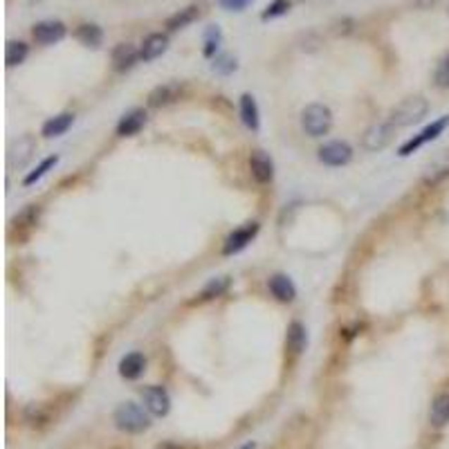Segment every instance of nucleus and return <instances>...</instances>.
<instances>
[{
	"mask_svg": "<svg viewBox=\"0 0 449 449\" xmlns=\"http://www.w3.org/2000/svg\"><path fill=\"white\" fill-rule=\"evenodd\" d=\"M427 111H429V102L424 99V97H407V99H402L391 111V124L395 128L414 126L424 119Z\"/></svg>",
	"mask_w": 449,
	"mask_h": 449,
	"instance_id": "1",
	"label": "nucleus"
},
{
	"mask_svg": "<svg viewBox=\"0 0 449 449\" xmlns=\"http://www.w3.org/2000/svg\"><path fill=\"white\" fill-rule=\"evenodd\" d=\"M115 424H117V429L126 431V433H142L151 427V418H149V411L142 409L140 405L124 402L115 411Z\"/></svg>",
	"mask_w": 449,
	"mask_h": 449,
	"instance_id": "2",
	"label": "nucleus"
},
{
	"mask_svg": "<svg viewBox=\"0 0 449 449\" xmlns=\"http://www.w3.org/2000/svg\"><path fill=\"white\" fill-rule=\"evenodd\" d=\"M301 126L310 137H321L333 126V113L328 106L324 104H310L303 108L301 113Z\"/></svg>",
	"mask_w": 449,
	"mask_h": 449,
	"instance_id": "3",
	"label": "nucleus"
},
{
	"mask_svg": "<svg viewBox=\"0 0 449 449\" xmlns=\"http://www.w3.org/2000/svg\"><path fill=\"white\" fill-rule=\"evenodd\" d=\"M447 126H449V115H443L441 119H436L433 124H429V126L424 128L422 133H418L416 137H411L407 144H402V147H400V155L407 157V155H411L414 151H418L420 147H424V144H427V142H433V140L438 137L441 133L447 128Z\"/></svg>",
	"mask_w": 449,
	"mask_h": 449,
	"instance_id": "4",
	"label": "nucleus"
},
{
	"mask_svg": "<svg viewBox=\"0 0 449 449\" xmlns=\"http://www.w3.org/2000/svg\"><path fill=\"white\" fill-rule=\"evenodd\" d=\"M142 402H144V409L157 418L166 416L168 409H171V398H168L166 389H162V386H144Z\"/></svg>",
	"mask_w": 449,
	"mask_h": 449,
	"instance_id": "5",
	"label": "nucleus"
},
{
	"mask_svg": "<svg viewBox=\"0 0 449 449\" xmlns=\"http://www.w3.org/2000/svg\"><path fill=\"white\" fill-rule=\"evenodd\" d=\"M353 157V149L346 142H328L319 149V162L326 166H344Z\"/></svg>",
	"mask_w": 449,
	"mask_h": 449,
	"instance_id": "6",
	"label": "nucleus"
},
{
	"mask_svg": "<svg viewBox=\"0 0 449 449\" xmlns=\"http://www.w3.org/2000/svg\"><path fill=\"white\" fill-rule=\"evenodd\" d=\"M66 32L68 30L61 20H41L34 25L32 36H34V41L41 45H54L66 39Z\"/></svg>",
	"mask_w": 449,
	"mask_h": 449,
	"instance_id": "7",
	"label": "nucleus"
},
{
	"mask_svg": "<svg viewBox=\"0 0 449 449\" xmlns=\"http://www.w3.org/2000/svg\"><path fill=\"white\" fill-rule=\"evenodd\" d=\"M259 234V225L257 223H250V225H245V227H240V229H236V232H232L227 236V240H225V247H223V254L225 257H232V254H236V252H240V250H245L250 242H252V238Z\"/></svg>",
	"mask_w": 449,
	"mask_h": 449,
	"instance_id": "8",
	"label": "nucleus"
},
{
	"mask_svg": "<svg viewBox=\"0 0 449 449\" xmlns=\"http://www.w3.org/2000/svg\"><path fill=\"white\" fill-rule=\"evenodd\" d=\"M393 124L389 121V124H375V126H371L367 133H364V140H362V144H364V149L367 151H382L386 144H389L391 140H393Z\"/></svg>",
	"mask_w": 449,
	"mask_h": 449,
	"instance_id": "9",
	"label": "nucleus"
},
{
	"mask_svg": "<svg viewBox=\"0 0 449 449\" xmlns=\"http://www.w3.org/2000/svg\"><path fill=\"white\" fill-rule=\"evenodd\" d=\"M36 151V142L32 135H23L18 137L14 144L9 147V153H7V160H9V166H25L30 160H32V153Z\"/></svg>",
	"mask_w": 449,
	"mask_h": 449,
	"instance_id": "10",
	"label": "nucleus"
},
{
	"mask_svg": "<svg viewBox=\"0 0 449 449\" xmlns=\"http://www.w3.org/2000/svg\"><path fill=\"white\" fill-rule=\"evenodd\" d=\"M250 168H252L254 180L261 182V185H265V182H270L274 178V162L265 151H254L250 155Z\"/></svg>",
	"mask_w": 449,
	"mask_h": 449,
	"instance_id": "11",
	"label": "nucleus"
},
{
	"mask_svg": "<svg viewBox=\"0 0 449 449\" xmlns=\"http://www.w3.org/2000/svg\"><path fill=\"white\" fill-rule=\"evenodd\" d=\"M166 47H168V36L162 34V32H155V34H149L147 39H144L142 43V50H140V59L142 61H153L157 56H162L166 52Z\"/></svg>",
	"mask_w": 449,
	"mask_h": 449,
	"instance_id": "12",
	"label": "nucleus"
},
{
	"mask_svg": "<svg viewBox=\"0 0 449 449\" xmlns=\"http://www.w3.org/2000/svg\"><path fill=\"white\" fill-rule=\"evenodd\" d=\"M144 124H147V113H144L142 108H133L130 113H126L124 117L119 119L117 135L130 137V135H135V133H140L144 128Z\"/></svg>",
	"mask_w": 449,
	"mask_h": 449,
	"instance_id": "13",
	"label": "nucleus"
},
{
	"mask_svg": "<svg viewBox=\"0 0 449 449\" xmlns=\"http://www.w3.org/2000/svg\"><path fill=\"white\" fill-rule=\"evenodd\" d=\"M182 88H180V83L171 81V83H162V86H157L151 90L149 94V106L151 108H162V106H168V104H173L178 97H180Z\"/></svg>",
	"mask_w": 449,
	"mask_h": 449,
	"instance_id": "14",
	"label": "nucleus"
},
{
	"mask_svg": "<svg viewBox=\"0 0 449 449\" xmlns=\"http://www.w3.org/2000/svg\"><path fill=\"white\" fill-rule=\"evenodd\" d=\"M140 59V52L135 45L130 43H119L113 50V66L117 72H126L135 66V61Z\"/></svg>",
	"mask_w": 449,
	"mask_h": 449,
	"instance_id": "15",
	"label": "nucleus"
},
{
	"mask_svg": "<svg viewBox=\"0 0 449 449\" xmlns=\"http://www.w3.org/2000/svg\"><path fill=\"white\" fill-rule=\"evenodd\" d=\"M144 369H147V359H144L142 353H128L119 362V375L124 380H137Z\"/></svg>",
	"mask_w": 449,
	"mask_h": 449,
	"instance_id": "16",
	"label": "nucleus"
},
{
	"mask_svg": "<svg viewBox=\"0 0 449 449\" xmlns=\"http://www.w3.org/2000/svg\"><path fill=\"white\" fill-rule=\"evenodd\" d=\"M268 285H270V293L283 303H290L297 297V288L293 281H290V276H285V274H274L268 281Z\"/></svg>",
	"mask_w": 449,
	"mask_h": 449,
	"instance_id": "17",
	"label": "nucleus"
},
{
	"mask_svg": "<svg viewBox=\"0 0 449 449\" xmlns=\"http://www.w3.org/2000/svg\"><path fill=\"white\" fill-rule=\"evenodd\" d=\"M429 422L436 429L449 424V393H441L433 398L431 409H429Z\"/></svg>",
	"mask_w": 449,
	"mask_h": 449,
	"instance_id": "18",
	"label": "nucleus"
},
{
	"mask_svg": "<svg viewBox=\"0 0 449 449\" xmlns=\"http://www.w3.org/2000/svg\"><path fill=\"white\" fill-rule=\"evenodd\" d=\"M308 344V337H306V328H303V324L299 321H293L288 326V335H285V348L290 350V353L299 355L303 348H306Z\"/></svg>",
	"mask_w": 449,
	"mask_h": 449,
	"instance_id": "19",
	"label": "nucleus"
},
{
	"mask_svg": "<svg viewBox=\"0 0 449 449\" xmlns=\"http://www.w3.org/2000/svg\"><path fill=\"white\" fill-rule=\"evenodd\" d=\"M240 117H242V124L247 128H252V130L259 128V106L254 102L252 94L240 97Z\"/></svg>",
	"mask_w": 449,
	"mask_h": 449,
	"instance_id": "20",
	"label": "nucleus"
},
{
	"mask_svg": "<svg viewBox=\"0 0 449 449\" xmlns=\"http://www.w3.org/2000/svg\"><path fill=\"white\" fill-rule=\"evenodd\" d=\"M72 121H75V115L63 113V115H56L52 119H47L43 124V135L45 137H59L63 135V133L72 126Z\"/></svg>",
	"mask_w": 449,
	"mask_h": 449,
	"instance_id": "21",
	"label": "nucleus"
},
{
	"mask_svg": "<svg viewBox=\"0 0 449 449\" xmlns=\"http://www.w3.org/2000/svg\"><path fill=\"white\" fill-rule=\"evenodd\" d=\"M27 52H30V47L23 41H9L5 47V63L9 68H16L27 59Z\"/></svg>",
	"mask_w": 449,
	"mask_h": 449,
	"instance_id": "22",
	"label": "nucleus"
},
{
	"mask_svg": "<svg viewBox=\"0 0 449 449\" xmlns=\"http://www.w3.org/2000/svg\"><path fill=\"white\" fill-rule=\"evenodd\" d=\"M77 39L86 45V47H99L104 41V32L99 25H92V23H86L77 30Z\"/></svg>",
	"mask_w": 449,
	"mask_h": 449,
	"instance_id": "23",
	"label": "nucleus"
},
{
	"mask_svg": "<svg viewBox=\"0 0 449 449\" xmlns=\"http://www.w3.org/2000/svg\"><path fill=\"white\" fill-rule=\"evenodd\" d=\"M196 16H198V9L196 7H185V9L176 11V14L166 20V27H168V32H178L182 27H187L189 23L196 20Z\"/></svg>",
	"mask_w": 449,
	"mask_h": 449,
	"instance_id": "24",
	"label": "nucleus"
},
{
	"mask_svg": "<svg viewBox=\"0 0 449 449\" xmlns=\"http://www.w3.org/2000/svg\"><path fill=\"white\" fill-rule=\"evenodd\" d=\"M449 176V155L441 157V160H436L429 168H427V173H424V182L427 185H438V182L443 178Z\"/></svg>",
	"mask_w": 449,
	"mask_h": 449,
	"instance_id": "25",
	"label": "nucleus"
},
{
	"mask_svg": "<svg viewBox=\"0 0 449 449\" xmlns=\"http://www.w3.org/2000/svg\"><path fill=\"white\" fill-rule=\"evenodd\" d=\"M227 288H229V278L227 276H218V278H211V281L204 285V290L200 293V299H214V297H221L227 293Z\"/></svg>",
	"mask_w": 449,
	"mask_h": 449,
	"instance_id": "26",
	"label": "nucleus"
},
{
	"mask_svg": "<svg viewBox=\"0 0 449 449\" xmlns=\"http://www.w3.org/2000/svg\"><path fill=\"white\" fill-rule=\"evenodd\" d=\"M56 162H59V157H56V155L45 157V160H43L39 166H36L30 176H25V180H23V185H34V182H36V180H41L47 171H50V168H54V166H56Z\"/></svg>",
	"mask_w": 449,
	"mask_h": 449,
	"instance_id": "27",
	"label": "nucleus"
},
{
	"mask_svg": "<svg viewBox=\"0 0 449 449\" xmlns=\"http://www.w3.org/2000/svg\"><path fill=\"white\" fill-rule=\"evenodd\" d=\"M290 7H293L290 0H274V3L268 5V9L261 14V20H272L276 16H283V14H288V11H290Z\"/></svg>",
	"mask_w": 449,
	"mask_h": 449,
	"instance_id": "28",
	"label": "nucleus"
},
{
	"mask_svg": "<svg viewBox=\"0 0 449 449\" xmlns=\"http://www.w3.org/2000/svg\"><path fill=\"white\" fill-rule=\"evenodd\" d=\"M218 45H221V30H218L216 25H211L207 30V34H204V56H214Z\"/></svg>",
	"mask_w": 449,
	"mask_h": 449,
	"instance_id": "29",
	"label": "nucleus"
},
{
	"mask_svg": "<svg viewBox=\"0 0 449 449\" xmlns=\"http://www.w3.org/2000/svg\"><path fill=\"white\" fill-rule=\"evenodd\" d=\"M25 418H27V422L32 424V427H43V424H45L47 420H50V416L45 414L41 405H32V407H27Z\"/></svg>",
	"mask_w": 449,
	"mask_h": 449,
	"instance_id": "30",
	"label": "nucleus"
},
{
	"mask_svg": "<svg viewBox=\"0 0 449 449\" xmlns=\"http://www.w3.org/2000/svg\"><path fill=\"white\" fill-rule=\"evenodd\" d=\"M433 83L438 88H449V56H445L441 63H438V68H436V72H433Z\"/></svg>",
	"mask_w": 449,
	"mask_h": 449,
	"instance_id": "31",
	"label": "nucleus"
},
{
	"mask_svg": "<svg viewBox=\"0 0 449 449\" xmlns=\"http://www.w3.org/2000/svg\"><path fill=\"white\" fill-rule=\"evenodd\" d=\"M214 70H218V72H225V75H227V72H234L236 70V61L232 59V56H218L216 59V63H214Z\"/></svg>",
	"mask_w": 449,
	"mask_h": 449,
	"instance_id": "32",
	"label": "nucleus"
},
{
	"mask_svg": "<svg viewBox=\"0 0 449 449\" xmlns=\"http://www.w3.org/2000/svg\"><path fill=\"white\" fill-rule=\"evenodd\" d=\"M252 3L254 0H221V5L229 11H242V9H247Z\"/></svg>",
	"mask_w": 449,
	"mask_h": 449,
	"instance_id": "33",
	"label": "nucleus"
},
{
	"mask_svg": "<svg viewBox=\"0 0 449 449\" xmlns=\"http://www.w3.org/2000/svg\"><path fill=\"white\" fill-rule=\"evenodd\" d=\"M254 447H257V445H254V443H247V445H242L240 449H254Z\"/></svg>",
	"mask_w": 449,
	"mask_h": 449,
	"instance_id": "34",
	"label": "nucleus"
}]
</instances>
